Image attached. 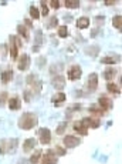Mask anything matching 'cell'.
<instances>
[{
    "mask_svg": "<svg viewBox=\"0 0 122 164\" xmlns=\"http://www.w3.org/2000/svg\"><path fill=\"white\" fill-rule=\"evenodd\" d=\"M38 123V119L34 113H23V116L19 119V127L22 130H31Z\"/></svg>",
    "mask_w": 122,
    "mask_h": 164,
    "instance_id": "cell-1",
    "label": "cell"
},
{
    "mask_svg": "<svg viewBox=\"0 0 122 164\" xmlns=\"http://www.w3.org/2000/svg\"><path fill=\"white\" fill-rule=\"evenodd\" d=\"M19 145L17 138H10V140H2L0 141V154H13Z\"/></svg>",
    "mask_w": 122,
    "mask_h": 164,
    "instance_id": "cell-2",
    "label": "cell"
},
{
    "mask_svg": "<svg viewBox=\"0 0 122 164\" xmlns=\"http://www.w3.org/2000/svg\"><path fill=\"white\" fill-rule=\"evenodd\" d=\"M27 84H30V87L34 90V93H40L43 89V83L38 80L37 74H29L27 76Z\"/></svg>",
    "mask_w": 122,
    "mask_h": 164,
    "instance_id": "cell-3",
    "label": "cell"
},
{
    "mask_svg": "<svg viewBox=\"0 0 122 164\" xmlns=\"http://www.w3.org/2000/svg\"><path fill=\"white\" fill-rule=\"evenodd\" d=\"M85 87L88 91H95L98 89V74L95 73H91L87 78V83H85Z\"/></svg>",
    "mask_w": 122,
    "mask_h": 164,
    "instance_id": "cell-4",
    "label": "cell"
},
{
    "mask_svg": "<svg viewBox=\"0 0 122 164\" xmlns=\"http://www.w3.org/2000/svg\"><path fill=\"white\" fill-rule=\"evenodd\" d=\"M82 76V70L81 67L78 66V64H74V66H71L70 70H68V78H70L71 82H75V80H80Z\"/></svg>",
    "mask_w": 122,
    "mask_h": 164,
    "instance_id": "cell-5",
    "label": "cell"
},
{
    "mask_svg": "<svg viewBox=\"0 0 122 164\" xmlns=\"http://www.w3.org/2000/svg\"><path fill=\"white\" fill-rule=\"evenodd\" d=\"M64 145H65L67 149H74V147H77V145H80V143H81V140L77 137H74V136H65L63 140Z\"/></svg>",
    "mask_w": 122,
    "mask_h": 164,
    "instance_id": "cell-6",
    "label": "cell"
},
{
    "mask_svg": "<svg viewBox=\"0 0 122 164\" xmlns=\"http://www.w3.org/2000/svg\"><path fill=\"white\" fill-rule=\"evenodd\" d=\"M57 156L53 150H48L44 156L41 157V164H57Z\"/></svg>",
    "mask_w": 122,
    "mask_h": 164,
    "instance_id": "cell-7",
    "label": "cell"
},
{
    "mask_svg": "<svg viewBox=\"0 0 122 164\" xmlns=\"http://www.w3.org/2000/svg\"><path fill=\"white\" fill-rule=\"evenodd\" d=\"M38 136H40L41 144H48V143L51 141V131L48 130V128H45V127L38 131Z\"/></svg>",
    "mask_w": 122,
    "mask_h": 164,
    "instance_id": "cell-8",
    "label": "cell"
},
{
    "mask_svg": "<svg viewBox=\"0 0 122 164\" xmlns=\"http://www.w3.org/2000/svg\"><path fill=\"white\" fill-rule=\"evenodd\" d=\"M17 67H19V70H22V71L27 70V69L30 67V57L27 56V54H22V56L19 57V63H17Z\"/></svg>",
    "mask_w": 122,
    "mask_h": 164,
    "instance_id": "cell-9",
    "label": "cell"
},
{
    "mask_svg": "<svg viewBox=\"0 0 122 164\" xmlns=\"http://www.w3.org/2000/svg\"><path fill=\"white\" fill-rule=\"evenodd\" d=\"M81 123L84 124L87 128H88V127H92V128H98V127H100V124H101V121H100V119L87 117V119H82V120H81Z\"/></svg>",
    "mask_w": 122,
    "mask_h": 164,
    "instance_id": "cell-10",
    "label": "cell"
},
{
    "mask_svg": "<svg viewBox=\"0 0 122 164\" xmlns=\"http://www.w3.org/2000/svg\"><path fill=\"white\" fill-rule=\"evenodd\" d=\"M51 84L54 89L61 90L65 87V78H64V76H56V77L51 80Z\"/></svg>",
    "mask_w": 122,
    "mask_h": 164,
    "instance_id": "cell-11",
    "label": "cell"
},
{
    "mask_svg": "<svg viewBox=\"0 0 122 164\" xmlns=\"http://www.w3.org/2000/svg\"><path fill=\"white\" fill-rule=\"evenodd\" d=\"M98 103H100V106L104 108V110H111L112 108V101L105 96L100 97V99H98Z\"/></svg>",
    "mask_w": 122,
    "mask_h": 164,
    "instance_id": "cell-12",
    "label": "cell"
},
{
    "mask_svg": "<svg viewBox=\"0 0 122 164\" xmlns=\"http://www.w3.org/2000/svg\"><path fill=\"white\" fill-rule=\"evenodd\" d=\"M36 144H37V141H36L34 138H27L26 141H24V144H23V150H24L26 153H30V151L36 147Z\"/></svg>",
    "mask_w": 122,
    "mask_h": 164,
    "instance_id": "cell-13",
    "label": "cell"
},
{
    "mask_svg": "<svg viewBox=\"0 0 122 164\" xmlns=\"http://www.w3.org/2000/svg\"><path fill=\"white\" fill-rule=\"evenodd\" d=\"M20 106H22V101H20L19 97H11L9 100V108L10 110H19Z\"/></svg>",
    "mask_w": 122,
    "mask_h": 164,
    "instance_id": "cell-14",
    "label": "cell"
},
{
    "mask_svg": "<svg viewBox=\"0 0 122 164\" xmlns=\"http://www.w3.org/2000/svg\"><path fill=\"white\" fill-rule=\"evenodd\" d=\"M10 56L13 60H16L17 57V46H16L14 36H10Z\"/></svg>",
    "mask_w": 122,
    "mask_h": 164,
    "instance_id": "cell-15",
    "label": "cell"
},
{
    "mask_svg": "<svg viewBox=\"0 0 122 164\" xmlns=\"http://www.w3.org/2000/svg\"><path fill=\"white\" fill-rule=\"evenodd\" d=\"M100 53V46H89L85 48V54H88L91 57H96Z\"/></svg>",
    "mask_w": 122,
    "mask_h": 164,
    "instance_id": "cell-16",
    "label": "cell"
},
{
    "mask_svg": "<svg viewBox=\"0 0 122 164\" xmlns=\"http://www.w3.org/2000/svg\"><path fill=\"white\" fill-rule=\"evenodd\" d=\"M118 61H119L118 56H107L101 59V63H104V64H115V63H118Z\"/></svg>",
    "mask_w": 122,
    "mask_h": 164,
    "instance_id": "cell-17",
    "label": "cell"
},
{
    "mask_svg": "<svg viewBox=\"0 0 122 164\" xmlns=\"http://www.w3.org/2000/svg\"><path fill=\"white\" fill-rule=\"evenodd\" d=\"M11 78H13V71L11 70H4L3 73H2V83H3V84H7Z\"/></svg>",
    "mask_w": 122,
    "mask_h": 164,
    "instance_id": "cell-18",
    "label": "cell"
},
{
    "mask_svg": "<svg viewBox=\"0 0 122 164\" xmlns=\"http://www.w3.org/2000/svg\"><path fill=\"white\" fill-rule=\"evenodd\" d=\"M53 103L56 104V107H58L60 103H63V101H65V94L64 93H57L56 96H53Z\"/></svg>",
    "mask_w": 122,
    "mask_h": 164,
    "instance_id": "cell-19",
    "label": "cell"
},
{
    "mask_svg": "<svg viewBox=\"0 0 122 164\" xmlns=\"http://www.w3.org/2000/svg\"><path fill=\"white\" fill-rule=\"evenodd\" d=\"M89 26V19L88 17H80V19L77 20V27L78 29H87V27Z\"/></svg>",
    "mask_w": 122,
    "mask_h": 164,
    "instance_id": "cell-20",
    "label": "cell"
},
{
    "mask_svg": "<svg viewBox=\"0 0 122 164\" xmlns=\"http://www.w3.org/2000/svg\"><path fill=\"white\" fill-rule=\"evenodd\" d=\"M74 130H77L78 133H80V134H82V136H87V133H88L87 127H85L81 121H77V123L74 124Z\"/></svg>",
    "mask_w": 122,
    "mask_h": 164,
    "instance_id": "cell-21",
    "label": "cell"
},
{
    "mask_svg": "<svg viewBox=\"0 0 122 164\" xmlns=\"http://www.w3.org/2000/svg\"><path fill=\"white\" fill-rule=\"evenodd\" d=\"M115 73H116V71L114 70V69H105V71H104V77H105V80H107V82H109V80H112V78H114V76H115Z\"/></svg>",
    "mask_w": 122,
    "mask_h": 164,
    "instance_id": "cell-22",
    "label": "cell"
},
{
    "mask_svg": "<svg viewBox=\"0 0 122 164\" xmlns=\"http://www.w3.org/2000/svg\"><path fill=\"white\" fill-rule=\"evenodd\" d=\"M64 6H65V7H68V9H78L80 7V2H78V0H65V2H64Z\"/></svg>",
    "mask_w": 122,
    "mask_h": 164,
    "instance_id": "cell-23",
    "label": "cell"
},
{
    "mask_svg": "<svg viewBox=\"0 0 122 164\" xmlns=\"http://www.w3.org/2000/svg\"><path fill=\"white\" fill-rule=\"evenodd\" d=\"M57 24H58V19H57L56 16H53V17H50V19L47 20V23H45V27H48V29H53V27H57Z\"/></svg>",
    "mask_w": 122,
    "mask_h": 164,
    "instance_id": "cell-24",
    "label": "cell"
},
{
    "mask_svg": "<svg viewBox=\"0 0 122 164\" xmlns=\"http://www.w3.org/2000/svg\"><path fill=\"white\" fill-rule=\"evenodd\" d=\"M41 153H43L41 150H37V151H36V153H34L33 156L30 157V164H37V163H38V160L41 158Z\"/></svg>",
    "mask_w": 122,
    "mask_h": 164,
    "instance_id": "cell-25",
    "label": "cell"
},
{
    "mask_svg": "<svg viewBox=\"0 0 122 164\" xmlns=\"http://www.w3.org/2000/svg\"><path fill=\"white\" fill-rule=\"evenodd\" d=\"M107 90L108 91H111V93H115V94H118V93H121V89H119L116 84H114V83H108L107 84Z\"/></svg>",
    "mask_w": 122,
    "mask_h": 164,
    "instance_id": "cell-26",
    "label": "cell"
},
{
    "mask_svg": "<svg viewBox=\"0 0 122 164\" xmlns=\"http://www.w3.org/2000/svg\"><path fill=\"white\" fill-rule=\"evenodd\" d=\"M112 24H114L115 29H121V27H122V16L121 15L114 16V19H112Z\"/></svg>",
    "mask_w": 122,
    "mask_h": 164,
    "instance_id": "cell-27",
    "label": "cell"
},
{
    "mask_svg": "<svg viewBox=\"0 0 122 164\" xmlns=\"http://www.w3.org/2000/svg\"><path fill=\"white\" fill-rule=\"evenodd\" d=\"M17 32H19V34H22L24 39H27V40H29V32H27V27L26 26L19 24V26H17Z\"/></svg>",
    "mask_w": 122,
    "mask_h": 164,
    "instance_id": "cell-28",
    "label": "cell"
},
{
    "mask_svg": "<svg viewBox=\"0 0 122 164\" xmlns=\"http://www.w3.org/2000/svg\"><path fill=\"white\" fill-rule=\"evenodd\" d=\"M65 128H67V121H63V123H60L58 126H57L56 133H57L58 136H61V134H64V131H65Z\"/></svg>",
    "mask_w": 122,
    "mask_h": 164,
    "instance_id": "cell-29",
    "label": "cell"
},
{
    "mask_svg": "<svg viewBox=\"0 0 122 164\" xmlns=\"http://www.w3.org/2000/svg\"><path fill=\"white\" fill-rule=\"evenodd\" d=\"M30 16H31L33 19H38V17H40V11H38V9L34 7V6H31V7H30Z\"/></svg>",
    "mask_w": 122,
    "mask_h": 164,
    "instance_id": "cell-30",
    "label": "cell"
},
{
    "mask_svg": "<svg viewBox=\"0 0 122 164\" xmlns=\"http://www.w3.org/2000/svg\"><path fill=\"white\" fill-rule=\"evenodd\" d=\"M58 36L60 37H67V36H68V27L67 26H63V27H60L58 29Z\"/></svg>",
    "mask_w": 122,
    "mask_h": 164,
    "instance_id": "cell-31",
    "label": "cell"
},
{
    "mask_svg": "<svg viewBox=\"0 0 122 164\" xmlns=\"http://www.w3.org/2000/svg\"><path fill=\"white\" fill-rule=\"evenodd\" d=\"M43 43V33H41L40 30L36 32V46H40Z\"/></svg>",
    "mask_w": 122,
    "mask_h": 164,
    "instance_id": "cell-32",
    "label": "cell"
},
{
    "mask_svg": "<svg viewBox=\"0 0 122 164\" xmlns=\"http://www.w3.org/2000/svg\"><path fill=\"white\" fill-rule=\"evenodd\" d=\"M7 96H9V94L6 93V91H2V93H0V106H2V107L6 104V101H7Z\"/></svg>",
    "mask_w": 122,
    "mask_h": 164,
    "instance_id": "cell-33",
    "label": "cell"
},
{
    "mask_svg": "<svg viewBox=\"0 0 122 164\" xmlns=\"http://www.w3.org/2000/svg\"><path fill=\"white\" fill-rule=\"evenodd\" d=\"M41 13H43V16H48V7L45 2H41Z\"/></svg>",
    "mask_w": 122,
    "mask_h": 164,
    "instance_id": "cell-34",
    "label": "cell"
},
{
    "mask_svg": "<svg viewBox=\"0 0 122 164\" xmlns=\"http://www.w3.org/2000/svg\"><path fill=\"white\" fill-rule=\"evenodd\" d=\"M89 111H91V113H95V114H98V116H101V114H102V110L96 108V106H91V107H89Z\"/></svg>",
    "mask_w": 122,
    "mask_h": 164,
    "instance_id": "cell-35",
    "label": "cell"
},
{
    "mask_svg": "<svg viewBox=\"0 0 122 164\" xmlns=\"http://www.w3.org/2000/svg\"><path fill=\"white\" fill-rule=\"evenodd\" d=\"M30 100H31V93H30L29 90H26V91H24V101L30 103Z\"/></svg>",
    "mask_w": 122,
    "mask_h": 164,
    "instance_id": "cell-36",
    "label": "cell"
},
{
    "mask_svg": "<svg viewBox=\"0 0 122 164\" xmlns=\"http://www.w3.org/2000/svg\"><path fill=\"white\" fill-rule=\"evenodd\" d=\"M56 151H57V154H58V156H64V154H65V150L63 149V147H56Z\"/></svg>",
    "mask_w": 122,
    "mask_h": 164,
    "instance_id": "cell-37",
    "label": "cell"
},
{
    "mask_svg": "<svg viewBox=\"0 0 122 164\" xmlns=\"http://www.w3.org/2000/svg\"><path fill=\"white\" fill-rule=\"evenodd\" d=\"M80 108H81V104H73V106H71V107H70V110H68V113H70V111H73V110H75V111H78Z\"/></svg>",
    "mask_w": 122,
    "mask_h": 164,
    "instance_id": "cell-38",
    "label": "cell"
},
{
    "mask_svg": "<svg viewBox=\"0 0 122 164\" xmlns=\"http://www.w3.org/2000/svg\"><path fill=\"white\" fill-rule=\"evenodd\" d=\"M50 4H51L53 9H58L60 7V2H57V0H53V2H50Z\"/></svg>",
    "mask_w": 122,
    "mask_h": 164,
    "instance_id": "cell-39",
    "label": "cell"
},
{
    "mask_svg": "<svg viewBox=\"0 0 122 164\" xmlns=\"http://www.w3.org/2000/svg\"><path fill=\"white\" fill-rule=\"evenodd\" d=\"M45 64V57H40L38 59V67H43Z\"/></svg>",
    "mask_w": 122,
    "mask_h": 164,
    "instance_id": "cell-40",
    "label": "cell"
},
{
    "mask_svg": "<svg viewBox=\"0 0 122 164\" xmlns=\"http://www.w3.org/2000/svg\"><path fill=\"white\" fill-rule=\"evenodd\" d=\"M118 3V2H115V0H111V2H109V0H107V2H105V4H107V6H112V4H116Z\"/></svg>",
    "mask_w": 122,
    "mask_h": 164,
    "instance_id": "cell-41",
    "label": "cell"
},
{
    "mask_svg": "<svg viewBox=\"0 0 122 164\" xmlns=\"http://www.w3.org/2000/svg\"><path fill=\"white\" fill-rule=\"evenodd\" d=\"M24 23H26V26L33 27V23H31V20H30V19H26V20H24Z\"/></svg>",
    "mask_w": 122,
    "mask_h": 164,
    "instance_id": "cell-42",
    "label": "cell"
},
{
    "mask_svg": "<svg viewBox=\"0 0 122 164\" xmlns=\"http://www.w3.org/2000/svg\"><path fill=\"white\" fill-rule=\"evenodd\" d=\"M33 52H34V53H37V52H38V46H34V47H33Z\"/></svg>",
    "mask_w": 122,
    "mask_h": 164,
    "instance_id": "cell-43",
    "label": "cell"
}]
</instances>
